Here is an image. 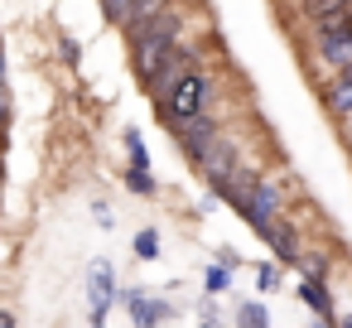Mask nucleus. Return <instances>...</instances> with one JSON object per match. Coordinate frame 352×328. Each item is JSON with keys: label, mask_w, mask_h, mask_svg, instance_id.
<instances>
[{"label": "nucleus", "mask_w": 352, "mask_h": 328, "mask_svg": "<svg viewBox=\"0 0 352 328\" xmlns=\"http://www.w3.org/2000/svg\"><path fill=\"white\" fill-rule=\"evenodd\" d=\"M116 304H126V314H131L135 328H160L164 318H174V304L155 299L145 285H116Z\"/></svg>", "instance_id": "nucleus-4"}, {"label": "nucleus", "mask_w": 352, "mask_h": 328, "mask_svg": "<svg viewBox=\"0 0 352 328\" xmlns=\"http://www.w3.org/2000/svg\"><path fill=\"white\" fill-rule=\"evenodd\" d=\"M126 188H131L135 198H155V193H160V184L150 179V169H126Z\"/></svg>", "instance_id": "nucleus-16"}, {"label": "nucleus", "mask_w": 352, "mask_h": 328, "mask_svg": "<svg viewBox=\"0 0 352 328\" xmlns=\"http://www.w3.org/2000/svg\"><path fill=\"white\" fill-rule=\"evenodd\" d=\"M198 328H217V323H198Z\"/></svg>", "instance_id": "nucleus-25"}, {"label": "nucleus", "mask_w": 352, "mask_h": 328, "mask_svg": "<svg viewBox=\"0 0 352 328\" xmlns=\"http://www.w3.org/2000/svg\"><path fill=\"white\" fill-rule=\"evenodd\" d=\"M236 328H270V314H265V304H261V299H246V304H236Z\"/></svg>", "instance_id": "nucleus-13"}, {"label": "nucleus", "mask_w": 352, "mask_h": 328, "mask_svg": "<svg viewBox=\"0 0 352 328\" xmlns=\"http://www.w3.org/2000/svg\"><path fill=\"white\" fill-rule=\"evenodd\" d=\"M126 34H131V63H135V78H145L174 44H179V34H184V20L179 15H155V20H140V25H126Z\"/></svg>", "instance_id": "nucleus-1"}, {"label": "nucleus", "mask_w": 352, "mask_h": 328, "mask_svg": "<svg viewBox=\"0 0 352 328\" xmlns=\"http://www.w3.org/2000/svg\"><path fill=\"white\" fill-rule=\"evenodd\" d=\"M217 265H222V270H236V265H241V256H236L232 246H217Z\"/></svg>", "instance_id": "nucleus-21"}, {"label": "nucleus", "mask_w": 352, "mask_h": 328, "mask_svg": "<svg viewBox=\"0 0 352 328\" xmlns=\"http://www.w3.org/2000/svg\"><path fill=\"white\" fill-rule=\"evenodd\" d=\"M111 304H116V270H111V261H97L92 275H87V314H92V328H107Z\"/></svg>", "instance_id": "nucleus-8"}, {"label": "nucleus", "mask_w": 352, "mask_h": 328, "mask_svg": "<svg viewBox=\"0 0 352 328\" xmlns=\"http://www.w3.org/2000/svg\"><path fill=\"white\" fill-rule=\"evenodd\" d=\"M323 102H328V111H333L338 121H347V116H352V73H338V78L323 87Z\"/></svg>", "instance_id": "nucleus-11"}, {"label": "nucleus", "mask_w": 352, "mask_h": 328, "mask_svg": "<svg viewBox=\"0 0 352 328\" xmlns=\"http://www.w3.org/2000/svg\"><path fill=\"white\" fill-rule=\"evenodd\" d=\"M280 208H285V193H280V184H270V179H256V184H251V208L241 212V222H246L256 237H270V227L280 222Z\"/></svg>", "instance_id": "nucleus-6"}, {"label": "nucleus", "mask_w": 352, "mask_h": 328, "mask_svg": "<svg viewBox=\"0 0 352 328\" xmlns=\"http://www.w3.org/2000/svg\"><path fill=\"white\" fill-rule=\"evenodd\" d=\"M280 280H285V275H280V265H261V270H256V285H261L265 294H275V289H280Z\"/></svg>", "instance_id": "nucleus-19"}, {"label": "nucleus", "mask_w": 352, "mask_h": 328, "mask_svg": "<svg viewBox=\"0 0 352 328\" xmlns=\"http://www.w3.org/2000/svg\"><path fill=\"white\" fill-rule=\"evenodd\" d=\"M126 155H131V169H150V150H145V135L135 126L126 131Z\"/></svg>", "instance_id": "nucleus-15"}, {"label": "nucleus", "mask_w": 352, "mask_h": 328, "mask_svg": "<svg viewBox=\"0 0 352 328\" xmlns=\"http://www.w3.org/2000/svg\"><path fill=\"white\" fill-rule=\"evenodd\" d=\"M338 328H352V314H347V318H342V323H338Z\"/></svg>", "instance_id": "nucleus-24"}, {"label": "nucleus", "mask_w": 352, "mask_h": 328, "mask_svg": "<svg viewBox=\"0 0 352 328\" xmlns=\"http://www.w3.org/2000/svg\"><path fill=\"white\" fill-rule=\"evenodd\" d=\"M169 10V0H131L126 6V25H140V20H155Z\"/></svg>", "instance_id": "nucleus-14"}, {"label": "nucleus", "mask_w": 352, "mask_h": 328, "mask_svg": "<svg viewBox=\"0 0 352 328\" xmlns=\"http://www.w3.org/2000/svg\"><path fill=\"white\" fill-rule=\"evenodd\" d=\"M169 131H174V140H179V150L188 155V160H198L203 150H212L217 140H222V131H217V121L212 116H193V121H164Z\"/></svg>", "instance_id": "nucleus-9"}, {"label": "nucleus", "mask_w": 352, "mask_h": 328, "mask_svg": "<svg viewBox=\"0 0 352 328\" xmlns=\"http://www.w3.org/2000/svg\"><path fill=\"white\" fill-rule=\"evenodd\" d=\"M135 261H160V232L155 227L135 232Z\"/></svg>", "instance_id": "nucleus-17"}, {"label": "nucleus", "mask_w": 352, "mask_h": 328, "mask_svg": "<svg viewBox=\"0 0 352 328\" xmlns=\"http://www.w3.org/2000/svg\"><path fill=\"white\" fill-rule=\"evenodd\" d=\"M193 68H198V54H193V49H184V44H174V49H169V54H164L145 78H140V87H145V92H150V102L160 107V102L169 97V87H174L184 73H193Z\"/></svg>", "instance_id": "nucleus-3"}, {"label": "nucleus", "mask_w": 352, "mask_h": 328, "mask_svg": "<svg viewBox=\"0 0 352 328\" xmlns=\"http://www.w3.org/2000/svg\"><path fill=\"white\" fill-rule=\"evenodd\" d=\"M318 54L338 68V73H352V10L347 15H333V20H318Z\"/></svg>", "instance_id": "nucleus-5"}, {"label": "nucleus", "mask_w": 352, "mask_h": 328, "mask_svg": "<svg viewBox=\"0 0 352 328\" xmlns=\"http://www.w3.org/2000/svg\"><path fill=\"white\" fill-rule=\"evenodd\" d=\"M265 241L275 246V261H280V265H299V256H304V251H299V232H294L289 222H275Z\"/></svg>", "instance_id": "nucleus-10"}, {"label": "nucleus", "mask_w": 352, "mask_h": 328, "mask_svg": "<svg viewBox=\"0 0 352 328\" xmlns=\"http://www.w3.org/2000/svg\"><path fill=\"white\" fill-rule=\"evenodd\" d=\"M208 102H212V83L193 68L169 87V97L155 111H160V121H193V116H208Z\"/></svg>", "instance_id": "nucleus-2"}, {"label": "nucleus", "mask_w": 352, "mask_h": 328, "mask_svg": "<svg viewBox=\"0 0 352 328\" xmlns=\"http://www.w3.org/2000/svg\"><path fill=\"white\" fill-rule=\"evenodd\" d=\"M0 328H20V318H15L10 309H0Z\"/></svg>", "instance_id": "nucleus-23"}, {"label": "nucleus", "mask_w": 352, "mask_h": 328, "mask_svg": "<svg viewBox=\"0 0 352 328\" xmlns=\"http://www.w3.org/2000/svg\"><path fill=\"white\" fill-rule=\"evenodd\" d=\"M203 289H208V299L227 294V289H232V270H222V265H208V270H203Z\"/></svg>", "instance_id": "nucleus-18"}, {"label": "nucleus", "mask_w": 352, "mask_h": 328, "mask_svg": "<svg viewBox=\"0 0 352 328\" xmlns=\"http://www.w3.org/2000/svg\"><path fill=\"white\" fill-rule=\"evenodd\" d=\"M97 227H107V232L116 227V212H111V203H97Z\"/></svg>", "instance_id": "nucleus-22"}, {"label": "nucleus", "mask_w": 352, "mask_h": 328, "mask_svg": "<svg viewBox=\"0 0 352 328\" xmlns=\"http://www.w3.org/2000/svg\"><path fill=\"white\" fill-rule=\"evenodd\" d=\"M58 54H63V63H78V58H82V44L63 34V39H58Z\"/></svg>", "instance_id": "nucleus-20"}, {"label": "nucleus", "mask_w": 352, "mask_h": 328, "mask_svg": "<svg viewBox=\"0 0 352 328\" xmlns=\"http://www.w3.org/2000/svg\"><path fill=\"white\" fill-rule=\"evenodd\" d=\"M193 164H198V174H203L208 193H217V188H222L227 179H236V174H241V155H236V145H232L227 135H222V140H217L212 150H203V155H198Z\"/></svg>", "instance_id": "nucleus-7"}, {"label": "nucleus", "mask_w": 352, "mask_h": 328, "mask_svg": "<svg viewBox=\"0 0 352 328\" xmlns=\"http://www.w3.org/2000/svg\"><path fill=\"white\" fill-rule=\"evenodd\" d=\"M304 6V15L318 25V20H333V15H347L352 10V0H299Z\"/></svg>", "instance_id": "nucleus-12"}]
</instances>
